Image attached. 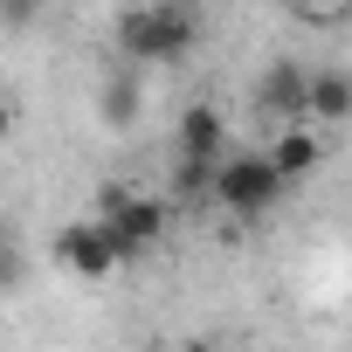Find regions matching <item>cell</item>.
<instances>
[{
  "mask_svg": "<svg viewBox=\"0 0 352 352\" xmlns=\"http://www.w3.org/2000/svg\"><path fill=\"white\" fill-rule=\"evenodd\" d=\"M104 118L111 124H131L138 118V83H104Z\"/></svg>",
  "mask_w": 352,
  "mask_h": 352,
  "instance_id": "9c48e42d",
  "label": "cell"
},
{
  "mask_svg": "<svg viewBox=\"0 0 352 352\" xmlns=\"http://www.w3.org/2000/svg\"><path fill=\"white\" fill-rule=\"evenodd\" d=\"M111 49L138 69H173L201 49V0H131L111 21Z\"/></svg>",
  "mask_w": 352,
  "mask_h": 352,
  "instance_id": "6da1fadb",
  "label": "cell"
},
{
  "mask_svg": "<svg viewBox=\"0 0 352 352\" xmlns=\"http://www.w3.org/2000/svg\"><path fill=\"white\" fill-rule=\"evenodd\" d=\"M283 194H290V180H283V166H276L270 152H228V159L214 166V187H208V201H214L221 214H235V221L276 214Z\"/></svg>",
  "mask_w": 352,
  "mask_h": 352,
  "instance_id": "7a4b0ae2",
  "label": "cell"
},
{
  "mask_svg": "<svg viewBox=\"0 0 352 352\" xmlns=\"http://www.w3.org/2000/svg\"><path fill=\"white\" fill-rule=\"evenodd\" d=\"M173 352H221L214 338H187V345H173Z\"/></svg>",
  "mask_w": 352,
  "mask_h": 352,
  "instance_id": "30bf717a",
  "label": "cell"
},
{
  "mask_svg": "<svg viewBox=\"0 0 352 352\" xmlns=\"http://www.w3.org/2000/svg\"><path fill=\"white\" fill-rule=\"evenodd\" d=\"M311 124H345L352 118V69H311Z\"/></svg>",
  "mask_w": 352,
  "mask_h": 352,
  "instance_id": "ba28073f",
  "label": "cell"
},
{
  "mask_svg": "<svg viewBox=\"0 0 352 352\" xmlns=\"http://www.w3.org/2000/svg\"><path fill=\"white\" fill-rule=\"evenodd\" d=\"M97 221H111L118 242H124L131 256H152V249L173 235V201H166L159 187L111 180V187H97Z\"/></svg>",
  "mask_w": 352,
  "mask_h": 352,
  "instance_id": "3957f363",
  "label": "cell"
},
{
  "mask_svg": "<svg viewBox=\"0 0 352 352\" xmlns=\"http://www.w3.org/2000/svg\"><path fill=\"white\" fill-rule=\"evenodd\" d=\"M276 8H297V14H318V8H324V0H276Z\"/></svg>",
  "mask_w": 352,
  "mask_h": 352,
  "instance_id": "8fae6325",
  "label": "cell"
},
{
  "mask_svg": "<svg viewBox=\"0 0 352 352\" xmlns=\"http://www.w3.org/2000/svg\"><path fill=\"white\" fill-rule=\"evenodd\" d=\"M256 111L276 118V124L304 118V111H311V69H297V63H270V69L256 76Z\"/></svg>",
  "mask_w": 352,
  "mask_h": 352,
  "instance_id": "8992f818",
  "label": "cell"
},
{
  "mask_svg": "<svg viewBox=\"0 0 352 352\" xmlns=\"http://www.w3.org/2000/svg\"><path fill=\"white\" fill-rule=\"evenodd\" d=\"M173 152H180V166H221L228 159V118L221 104H187L180 124H173Z\"/></svg>",
  "mask_w": 352,
  "mask_h": 352,
  "instance_id": "5b68a950",
  "label": "cell"
},
{
  "mask_svg": "<svg viewBox=\"0 0 352 352\" xmlns=\"http://www.w3.org/2000/svg\"><path fill=\"white\" fill-rule=\"evenodd\" d=\"M263 152L283 166V180L297 187V180H311V173L324 166V131H318L311 118H290V124H276V138H270Z\"/></svg>",
  "mask_w": 352,
  "mask_h": 352,
  "instance_id": "52a82bcc",
  "label": "cell"
},
{
  "mask_svg": "<svg viewBox=\"0 0 352 352\" xmlns=\"http://www.w3.org/2000/svg\"><path fill=\"white\" fill-rule=\"evenodd\" d=\"M124 263H138L124 242H118V228L111 221H69L63 235H56V270L63 276H76V283H104V276H118Z\"/></svg>",
  "mask_w": 352,
  "mask_h": 352,
  "instance_id": "277c9868",
  "label": "cell"
}]
</instances>
